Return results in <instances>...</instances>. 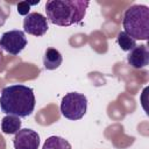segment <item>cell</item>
<instances>
[{
  "label": "cell",
  "mask_w": 149,
  "mask_h": 149,
  "mask_svg": "<svg viewBox=\"0 0 149 149\" xmlns=\"http://www.w3.org/2000/svg\"><path fill=\"white\" fill-rule=\"evenodd\" d=\"M0 107L7 115L29 116L35 108V95L31 87L15 84L3 87L0 95Z\"/></svg>",
  "instance_id": "obj_1"
},
{
  "label": "cell",
  "mask_w": 149,
  "mask_h": 149,
  "mask_svg": "<svg viewBox=\"0 0 149 149\" xmlns=\"http://www.w3.org/2000/svg\"><path fill=\"white\" fill-rule=\"evenodd\" d=\"M88 5L90 1L84 0H49L45 3L47 20L59 27L80 23Z\"/></svg>",
  "instance_id": "obj_2"
},
{
  "label": "cell",
  "mask_w": 149,
  "mask_h": 149,
  "mask_svg": "<svg viewBox=\"0 0 149 149\" xmlns=\"http://www.w3.org/2000/svg\"><path fill=\"white\" fill-rule=\"evenodd\" d=\"M125 33L132 38L147 41L149 38V8L146 5H133L126 9L122 19Z\"/></svg>",
  "instance_id": "obj_3"
},
{
  "label": "cell",
  "mask_w": 149,
  "mask_h": 149,
  "mask_svg": "<svg viewBox=\"0 0 149 149\" xmlns=\"http://www.w3.org/2000/svg\"><path fill=\"white\" fill-rule=\"evenodd\" d=\"M87 109V98L78 92H70L64 95L61 102V113L69 120L81 119Z\"/></svg>",
  "instance_id": "obj_4"
},
{
  "label": "cell",
  "mask_w": 149,
  "mask_h": 149,
  "mask_svg": "<svg viewBox=\"0 0 149 149\" xmlns=\"http://www.w3.org/2000/svg\"><path fill=\"white\" fill-rule=\"evenodd\" d=\"M27 45V37L22 30L14 29L6 31L0 37V47L10 55H19Z\"/></svg>",
  "instance_id": "obj_5"
},
{
  "label": "cell",
  "mask_w": 149,
  "mask_h": 149,
  "mask_svg": "<svg viewBox=\"0 0 149 149\" xmlns=\"http://www.w3.org/2000/svg\"><path fill=\"white\" fill-rule=\"evenodd\" d=\"M48 20L41 13H29L23 19V30L34 36H42L48 31Z\"/></svg>",
  "instance_id": "obj_6"
},
{
  "label": "cell",
  "mask_w": 149,
  "mask_h": 149,
  "mask_svg": "<svg viewBox=\"0 0 149 149\" xmlns=\"http://www.w3.org/2000/svg\"><path fill=\"white\" fill-rule=\"evenodd\" d=\"M14 149H37L40 146V135L29 128L20 129L13 139Z\"/></svg>",
  "instance_id": "obj_7"
},
{
  "label": "cell",
  "mask_w": 149,
  "mask_h": 149,
  "mask_svg": "<svg viewBox=\"0 0 149 149\" xmlns=\"http://www.w3.org/2000/svg\"><path fill=\"white\" fill-rule=\"evenodd\" d=\"M127 62L134 69H142V68L147 66L149 64V50H148V47L144 45V44L136 45L127 55Z\"/></svg>",
  "instance_id": "obj_8"
},
{
  "label": "cell",
  "mask_w": 149,
  "mask_h": 149,
  "mask_svg": "<svg viewBox=\"0 0 149 149\" xmlns=\"http://www.w3.org/2000/svg\"><path fill=\"white\" fill-rule=\"evenodd\" d=\"M63 57L55 48H48L43 56V65L47 70H56L62 64Z\"/></svg>",
  "instance_id": "obj_9"
},
{
  "label": "cell",
  "mask_w": 149,
  "mask_h": 149,
  "mask_svg": "<svg viewBox=\"0 0 149 149\" xmlns=\"http://www.w3.org/2000/svg\"><path fill=\"white\" fill-rule=\"evenodd\" d=\"M21 128V120L15 115H6L1 121V129L5 134H16Z\"/></svg>",
  "instance_id": "obj_10"
},
{
  "label": "cell",
  "mask_w": 149,
  "mask_h": 149,
  "mask_svg": "<svg viewBox=\"0 0 149 149\" xmlns=\"http://www.w3.org/2000/svg\"><path fill=\"white\" fill-rule=\"evenodd\" d=\"M42 149H72L71 144L61 136H50L45 140Z\"/></svg>",
  "instance_id": "obj_11"
},
{
  "label": "cell",
  "mask_w": 149,
  "mask_h": 149,
  "mask_svg": "<svg viewBox=\"0 0 149 149\" xmlns=\"http://www.w3.org/2000/svg\"><path fill=\"white\" fill-rule=\"evenodd\" d=\"M116 43L123 51H130L136 47V41L127 35L125 31H120L116 37Z\"/></svg>",
  "instance_id": "obj_12"
},
{
  "label": "cell",
  "mask_w": 149,
  "mask_h": 149,
  "mask_svg": "<svg viewBox=\"0 0 149 149\" xmlns=\"http://www.w3.org/2000/svg\"><path fill=\"white\" fill-rule=\"evenodd\" d=\"M30 2L28 1H22V2H19L17 3V13L20 15H24L27 16L29 14V9H30Z\"/></svg>",
  "instance_id": "obj_13"
},
{
  "label": "cell",
  "mask_w": 149,
  "mask_h": 149,
  "mask_svg": "<svg viewBox=\"0 0 149 149\" xmlns=\"http://www.w3.org/2000/svg\"><path fill=\"white\" fill-rule=\"evenodd\" d=\"M2 58H3V54H2V49H1V47H0V64H1V62H2Z\"/></svg>",
  "instance_id": "obj_14"
}]
</instances>
